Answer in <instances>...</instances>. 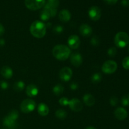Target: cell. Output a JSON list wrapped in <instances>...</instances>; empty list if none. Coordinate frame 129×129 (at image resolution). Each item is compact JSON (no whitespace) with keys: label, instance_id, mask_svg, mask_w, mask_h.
Returning a JSON list of instances; mask_svg holds the SVG:
<instances>
[{"label":"cell","instance_id":"cell-31","mask_svg":"<svg viewBox=\"0 0 129 129\" xmlns=\"http://www.w3.org/2000/svg\"><path fill=\"white\" fill-rule=\"evenodd\" d=\"M69 100H68V98H66V97H62V98H61L59 100V103L62 106H67L69 104Z\"/></svg>","mask_w":129,"mask_h":129},{"label":"cell","instance_id":"cell-1","mask_svg":"<svg viewBox=\"0 0 129 129\" xmlns=\"http://www.w3.org/2000/svg\"><path fill=\"white\" fill-rule=\"evenodd\" d=\"M52 54L57 60H65L71 55V50L66 45L59 44L54 47L52 50Z\"/></svg>","mask_w":129,"mask_h":129},{"label":"cell","instance_id":"cell-20","mask_svg":"<svg viewBox=\"0 0 129 129\" xmlns=\"http://www.w3.org/2000/svg\"><path fill=\"white\" fill-rule=\"evenodd\" d=\"M25 88V83L22 81H19L16 82L13 85V89L15 91L20 92L22 91Z\"/></svg>","mask_w":129,"mask_h":129},{"label":"cell","instance_id":"cell-27","mask_svg":"<svg viewBox=\"0 0 129 129\" xmlns=\"http://www.w3.org/2000/svg\"><path fill=\"white\" fill-rule=\"evenodd\" d=\"M46 4L51 7L57 8L59 5V0H47V3Z\"/></svg>","mask_w":129,"mask_h":129},{"label":"cell","instance_id":"cell-8","mask_svg":"<svg viewBox=\"0 0 129 129\" xmlns=\"http://www.w3.org/2000/svg\"><path fill=\"white\" fill-rule=\"evenodd\" d=\"M72 76H73V71L71 68L68 67L63 68L59 72V78L63 81H68L71 79Z\"/></svg>","mask_w":129,"mask_h":129},{"label":"cell","instance_id":"cell-37","mask_svg":"<svg viewBox=\"0 0 129 129\" xmlns=\"http://www.w3.org/2000/svg\"><path fill=\"white\" fill-rule=\"evenodd\" d=\"M121 4L123 6H129V0H122Z\"/></svg>","mask_w":129,"mask_h":129},{"label":"cell","instance_id":"cell-7","mask_svg":"<svg viewBox=\"0 0 129 129\" xmlns=\"http://www.w3.org/2000/svg\"><path fill=\"white\" fill-rule=\"evenodd\" d=\"M88 15L89 18L93 21H98L102 16V11L100 8L96 6H93L89 9Z\"/></svg>","mask_w":129,"mask_h":129},{"label":"cell","instance_id":"cell-6","mask_svg":"<svg viewBox=\"0 0 129 129\" xmlns=\"http://www.w3.org/2000/svg\"><path fill=\"white\" fill-rule=\"evenodd\" d=\"M45 0H25V5L31 10H37L44 6Z\"/></svg>","mask_w":129,"mask_h":129},{"label":"cell","instance_id":"cell-25","mask_svg":"<svg viewBox=\"0 0 129 129\" xmlns=\"http://www.w3.org/2000/svg\"><path fill=\"white\" fill-rule=\"evenodd\" d=\"M7 116L9 118H11V119L16 121V120L18 119V118L19 117V113L18 112V110H12L9 112Z\"/></svg>","mask_w":129,"mask_h":129},{"label":"cell","instance_id":"cell-28","mask_svg":"<svg viewBox=\"0 0 129 129\" xmlns=\"http://www.w3.org/2000/svg\"><path fill=\"white\" fill-rule=\"evenodd\" d=\"M122 103L125 107L129 106V94H125L122 98Z\"/></svg>","mask_w":129,"mask_h":129},{"label":"cell","instance_id":"cell-19","mask_svg":"<svg viewBox=\"0 0 129 129\" xmlns=\"http://www.w3.org/2000/svg\"><path fill=\"white\" fill-rule=\"evenodd\" d=\"M13 71L10 67L3 66L1 69V74L6 79H10L13 76Z\"/></svg>","mask_w":129,"mask_h":129},{"label":"cell","instance_id":"cell-16","mask_svg":"<svg viewBox=\"0 0 129 129\" xmlns=\"http://www.w3.org/2000/svg\"><path fill=\"white\" fill-rule=\"evenodd\" d=\"M26 93L28 96H36L39 93V89L35 84H29L26 88Z\"/></svg>","mask_w":129,"mask_h":129},{"label":"cell","instance_id":"cell-11","mask_svg":"<svg viewBox=\"0 0 129 129\" xmlns=\"http://www.w3.org/2000/svg\"><path fill=\"white\" fill-rule=\"evenodd\" d=\"M70 60L74 66L79 67L83 63V57L79 53L75 52L71 55Z\"/></svg>","mask_w":129,"mask_h":129},{"label":"cell","instance_id":"cell-38","mask_svg":"<svg viewBox=\"0 0 129 129\" xmlns=\"http://www.w3.org/2000/svg\"><path fill=\"white\" fill-rule=\"evenodd\" d=\"M70 88L72 90H76V89H78V86L76 83H72L70 86Z\"/></svg>","mask_w":129,"mask_h":129},{"label":"cell","instance_id":"cell-3","mask_svg":"<svg viewBox=\"0 0 129 129\" xmlns=\"http://www.w3.org/2000/svg\"><path fill=\"white\" fill-rule=\"evenodd\" d=\"M114 42L116 46L118 47H125L129 43L128 35L124 31H120V32L117 33L115 37Z\"/></svg>","mask_w":129,"mask_h":129},{"label":"cell","instance_id":"cell-14","mask_svg":"<svg viewBox=\"0 0 129 129\" xmlns=\"http://www.w3.org/2000/svg\"><path fill=\"white\" fill-rule=\"evenodd\" d=\"M3 125L8 129H16L18 126L16 121L11 119L8 116H6L4 118Z\"/></svg>","mask_w":129,"mask_h":129},{"label":"cell","instance_id":"cell-30","mask_svg":"<svg viewBox=\"0 0 129 129\" xmlns=\"http://www.w3.org/2000/svg\"><path fill=\"white\" fill-rule=\"evenodd\" d=\"M122 66H123V68L127 70L129 69V56L126 57L123 59L122 60Z\"/></svg>","mask_w":129,"mask_h":129},{"label":"cell","instance_id":"cell-13","mask_svg":"<svg viewBox=\"0 0 129 129\" xmlns=\"http://www.w3.org/2000/svg\"><path fill=\"white\" fill-rule=\"evenodd\" d=\"M115 117L119 120H123L125 119L128 116V113L125 109L122 107L117 108L114 112Z\"/></svg>","mask_w":129,"mask_h":129},{"label":"cell","instance_id":"cell-41","mask_svg":"<svg viewBox=\"0 0 129 129\" xmlns=\"http://www.w3.org/2000/svg\"><path fill=\"white\" fill-rule=\"evenodd\" d=\"M86 129H96L95 127H91V126H89V127H88Z\"/></svg>","mask_w":129,"mask_h":129},{"label":"cell","instance_id":"cell-40","mask_svg":"<svg viewBox=\"0 0 129 129\" xmlns=\"http://www.w3.org/2000/svg\"><path fill=\"white\" fill-rule=\"evenodd\" d=\"M5 44V41L4 39H0V46H3Z\"/></svg>","mask_w":129,"mask_h":129},{"label":"cell","instance_id":"cell-33","mask_svg":"<svg viewBox=\"0 0 129 129\" xmlns=\"http://www.w3.org/2000/svg\"><path fill=\"white\" fill-rule=\"evenodd\" d=\"M118 102V98L116 96H112L110 99V103L112 106H116Z\"/></svg>","mask_w":129,"mask_h":129},{"label":"cell","instance_id":"cell-4","mask_svg":"<svg viewBox=\"0 0 129 129\" xmlns=\"http://www.w3.org/2000/svg\"><path fill=\"white\" fill-rule=\"evenodd\" d=\"M36 107V103L33 100L26 99L23 101L20 105L21 112L25 113H28L33 112Z\"/></svg>","mask_w":129,"mask_h":129},{"label":"cell","instance_id":"cell-26","mask_svg":"<svg viewBox=\"0 0 129 129\" xmlns=\"http://www.w3.org/2000/svg\"><path fill=\"white\" fill-rule=\"evenodd\" d=\"M102 76L100 73H94L91 76V81L93 83H98L102 81Z\"/></svg>","mask_w":129,"mask_h":129},{"label":"cell","instance_id":"cell-22","mask_svg":"<svg viewBox=\"0 0 129 129\" xmlns=\"http://www.w3.org/2000/svg\"><path fill=\"white\" fill-rule=\"evenodd\" d=\"M67 115H68L67 112L63 109H58L55 112V117L60 120L65 119L66 118Z\"/></svg>","mask_w":129,"mask_h":129},{"label":"cell","instance_id":"cell-34","mask_svg":"<svg viewBox=\"0 0 129 129\" xmlns=\"http://www.w3.org/2000/svg\"><path fill=\"white\" fill-rule=\"evenodd\" d=\"M0 88L3 89H6L8 88V84L7 82L5 81H0Z\"/></svg>","mask_w":129,"mask_h":129},{"label":"cell","instance_id":"cell-29","mask_svg":"<svg viewBox=\"0 0 129 129\" xmlns=\"http://www.w3.org/2000/svg\"><path fill=\"white\" fill-rule=\"evenodd\" d=\"M108 55H109L110 57H113L116 55L117 53V50L115 47H111L108 50Z\"/></svg>","mask_w":129,"mask_h":129},{"label":"cell","instance_id":"cell-36","mask_svg":"<svg viewBox=\"0 0 129 129\" xmlns=\"http://www.w3.org/2000/svg\"><path fill=\"white\" fill-rule=\"evenodd\" d=\"M103 1L108 5H114L118 1V0H103Z\"/></svg>","mask_w":129,"mask_h":129},{"label":"cell","instance_id":"cell-9","mask_svg":"<svg viewBox=\"0 0 129 129\" xmlns=\"http://www.w3.org/2000/svg\"><path fill=\"white\" fill-rule=\"evenodd\" d=\"M68 105L69 106V108L71 109V110L76 112H80L83 108V103L78 98H73L69 100Z\"/></svg>","mask_w":129,"mask_h":129},{"label":"cell","instance_id":"cell-5","mask_svg":"<svg viewBox=\"0 0 129 129\" xmlns=\"http://www.w3.org/2000/svg\"><path fill=\"white\" fill-rule=\"evenodd\" d=\"M118 66L116 62L108 60L105 62L102 66V71L105 74H113L117 71Z\"/></svg>","mask_w":129,"mask_h":129},{"label":"cell","instance_id":"cell-18","mask_svg":"<svg viewBox=\"0 0 129 129\" xmlns=\"http://www.w3.org/2000/svg\"><path fill=\"white\" fill-rule=\"evenodd\" d=\"M83 100L84 104L88 107H92L95 103V98L91 94H84Z\"/></svg>","mask_w":129,"mask_h":129},{"label":"cell","instance_id":"cell-32","mask_svg":"<svg viewBox=\"0 0 129 129\" xmlns=\"http://www.w3.org/2000/svg\"><path fill=\"white\" fill-rule=\"evenodd\" d=\"M91 44L93 46H97L100 44V39H98V37H93L91 39Z\"/></svg>","mask_w":129,"mask_h":129},{"label":"cell","instance_id":"cell-17","mask_svg":"<svg viewBox=\"0 0 129 129\" xmlns=\"http://www.w3.org/2000/svg\"><path fill=\"white\" fill-rule=\"evenodd\" d=\"M38 113L39 115L42 117L47 116L49 113V108L46 104L44 103H41L39 105L37 108Z\"/></svg>","mask_w":129,"mask_h":129},{"label":"cell","instance_id":"cell-2","mask_svg":"<svg viewBox=\"0 0 129 129\" xmlns=\"http://www.w3.org/2000/svg\"><path fill=\"white\" fill-rule=\"evenodd\" d=\"M46 29V25L42 21L36 20L31 23L30 31L33 36L38 39H41L45 35Z\"/></svg>","mask_w":129,"mask_h":129},{"label":"cell","instance_id":"cell-23","mask_svg":"<svg viewBox=\"0 0 129 129\" xmlns=\"http://www.w3.org/2000/svg\"><path fill=\"white\" fill-rule=\"evenodd\" d=\"M45 10H46L50 14V16L51 17H54L55 15H57V8H53L50 6L49 5L45 4V6H44V8Z\"/></svg>","mask_w":129,"mask_h":129},{"label":"cell","instance_id":"cell-15","mask_svg":"<svg viewBox=\"0 0 129 129\" xmlns=\"http://www.w3.org/2000/svg\"><path fill=\"white\" fill-rule=\"evenodd\" d=\"M71 17V15L69 10H66V9H64L62 10L61 11L59 12V18L62 22H68L70 20Z\"/></svg>","mask_w":129,"mask_h":129},{"label":"cell","instance_id":"cell-35","mask_svg":"<svg viewBox=\"0 0 129 129\" xmlns=\"http://www.w3.org/2000/svg\"><path fill=\"white\" fill-rule=\"evenodd\" d=\"M62 31H63L62 26L57 25V26H56L54 27V31L55 33H56V34H60V33H61Z\"/></svg>","mask_w":129,"mask_h":129},{"label":"cell","instance_id":"cell-10","mask_svg":"<svg viewBox=\"0 0 129 129\" xmlns=\"http://www.w3.org/2000/svg\"><path fill=\"white\" fill-rule=\"evenodd\" d=\"M68 44L71 49H76L80 45V39L78 35H72L68 38Z\"/></svg>","mask_w":129,"mask_h":129},{"label":"cell","instance_id":"cell-12","mask_svg":"<svg viewBox=\"0 0 129 129\" xmlns=\"http://www.w3.org/2000/svg\"><path fill=\"white\" fill-rule=\"evenodd\" d=\"M79 32L83 37H89L93 33L92 28L86 23L82 24L79 27Z\"/></svg>","mask_w":129,"mask_h":129},{"label":"cell","instance_id":"cell-24","mask_svg":"<svg viewBox=\"0 0 129 129\" xmlns=\"http://www.w3.org/2000/svg\"><path fill=\"white\" fill-rule=\"evenodd\" d=\"M40 18L42 21H47L49 20L50 18H51L49 13L46 10L44 9L43 10H42L41 12L40 13Z\"/></svg>","mask_w":129,"mask_h":129},{"label":"cell","instance_id":"cell-21","mask_svg":"<svg viewBox=\"0 0 129 129\" xmlns=\"http://www.w3.org/2000/svg\"><path fill=\"white\" fill-rule=\"evenodd\" d=\"M64 92V87L62 84H58L53 88V93L56 96H60Z\"/></svg>","mask_w":129,"mask_h":129},{"label":"cell","instance_id":"cell-39","mask_svg":"<svg viewBox=\"0 0 129 129\" xmlns=\"http://www.w3.org/2000/svg\"><path fill=\"white\" fill-rule=\"evenodd\" d=\"M5 28L3 26V25L1 23H0V36L2 35H3L4 33H5Z\"/></svg>","mask_w":129,"mask_h":129}]
</instances>
